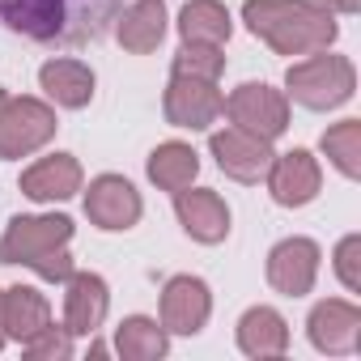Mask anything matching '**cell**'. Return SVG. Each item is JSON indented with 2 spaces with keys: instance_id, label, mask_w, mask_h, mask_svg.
<instances>
[{
  "instance_id": "7a4b0ae2",
  "label": "cell",
  "mask_w": 361,
  "mask_h": 361,
  "mask_svg": "<svg viewBox=\"0 0 361 361\" xmlns=\"http://www.w3.org/2000/svg\"><path fill=\"white\" fill-rule=\"evenodd\" d=\"M73 217L64 213H35L13 217L0 234V264H22L43 281H68L73 276Z\"/></svg>"
},
{
  "instance_id": "f1b7e54d",
  "label": "cell",
  "mask_w": 361,
  "mask_h": 361,
  "mask_svg": "<svg viewBox=\"0 0 361 361\" xmlns=\"http://www.w3.org/2000/svg\"><path fill=\"white\" fill-rule=\"evenodd\" d=\"M0 298H5V289H0ZM0 348H5V310H0Z\"/></svg>"
},
{
  "instance_id": "484cf974",
  "label": "cell",
  "mask_w": 361,
  "mask_h": 361,
  "mask_svg": "<svg viewBox=\"0 0 361 361\" xmlns=\"http://www.w3.org/2000/svg\"><path fill=\"white\" fill-rule=\"evenodd\" d=\"M73 331L64 327V323H47L39 336H30L22 348H26V357H35V361H68L73 357Z\"/></svg>"
},
{
  "instance_id": "4fadbf2b",
  "label": "cell",
  "mask_w": 361,
  "mask_h": 361,
  "mask_svg": "<svg viewBox=\"0 0 361 361\" xmlns=\"http://www.w3.org/2000/svg\"><path fill=\"white\" fill-rule=\"evenodd\" d=\"M174 213H178V226L183 234L200 247H217L230 238V204L209 192V188H183L174 192Z\"/></svg>"
},
{
  "instance_id": "2e32d148",
  "label": "cell",
  "mask_w": 361,
  "mask_h": 361,
  "mask_svg": "<svg viewBox=\"0 0 361 361\" xmlns=\"http://www.w3.org/2000/svg\"><path fill=\"white\" fill-rule=\"evenodd\" d=\"M94 68L85 60H73V56H60V60H47L39 68V90L47 94L51 106L60 111H81L94 102Z\"/></svg>"
},
{
  "instance_id": "cb8c5ba5",
  "label": "cell",
  "mask_w": 361,
  "mask_h": 361,
  "mask_svg": "<svg viewBox=\"0 0 361 361\" xmlns=\"http://www.w3.org/2000/svg\"><path fill=\"white\" fill-rule=\"evenodd\" d=\"M323 157L344 174V178H361V119H340L319 136Z\"/></svg>"
},
{
  "instance_id": "83f0119b",
  "label": "cell",
  "mask_w": 361,
  "mask_h": 361,
  "mask_svg": "<svg viewBox=\"0 0 361 361\" xmlns=\"http://www.w3.org/2000/svg\"><path fill=\"white\" fill-rule=\"evenodd\" d=\"M323 5H327L331 13H344V18H353V13H361V0H323Z\"/></svg>"
},
{
  "instance_id": "f546056e",
  "label": "cell",
  "mask_w": 361,
  "mask_h": 361,
  "mask_svg": "<svg viewBox=\"0 0 361 361\" xmlns=\"http://www.w3.org/2000/svg\"><path fill=\"white\" fill-rule=\"evenodd\" d=\"M5 98H9V94H5V90H0V106H5Z\"/></svg>"
},
{
  "instance_id": "52a82bcc",
  "label": "cell",
  "mask_w": 361,
  "mask_h": 361,
  "mask_svg": "<svg viewBox=\"0 0 361 361\" xmlns=\"http://www.w3.org/2000/svg\"><path fill=\"white\" fill-rule=\"evenodd\" d=\"M264 183H268V196L281 209H306L323 192V166L310 149H289V153L272 157Z\"/></svg>"
},
{
  "instance_id": "5b68a950",
  "label": "cell",
  "mask_w": 361,
  "mask_h": 361,
  "mask_svg": "<svg viewBox=\"0 0 361 361\" xmlns=\"http://www.w3.org/2000/svg\"><path fill=\"white\" fill-rule=\"evenodd\" d=\"M226 111V94L217 90V81L204 77H188V73H170L166 94H161V115L170 128L183 132H209Z\"/></svg>"
},
{
  "instance_id": "44dd1931",
  "label": "cell",
  "mask_w": 361,
  "mask_h": 361,
  "mask_svg": "<svg viewBox=\"0 0 361 361\" xmlns=\"http://www.w3.org/2000/svg\"><path fill=\"white\" fill-rule=\"evenodd\" d=\"M0 18L18 35L47 43L64 30V0H0Z\"/></svg>"
},
{
  "instance_id": "4316f807",
  "label": "cell",
  "mask_w": 361,
  "mask_h": 361,
  "mask_svg": "<svg viewBox=\"0 0 361 361\" xmlns=\"http://www.w3.org/2000/svg\"><path fill=\"white\" fill-rule=\"evenodd\" d=\"M331 268L348 293H361V234H344L331 251Z\"/></svg>"
},
{
  "instance_id": "9c48e42d",
  "label": "cell",
  "mask_w": 361,
  "mask_h": 361,
  "mask_svg": "<svg viewBox=\"0 0 361 361\" xmlns=\"http://www.w3.org/2000/svg\"><path fill=\"white\" fill-rule=\"evenodd\" d=\"M209 149H213V157H217V166L234 178V183H264V174H268V166H272V140H264V136H255V132H247V128H221V132H213L209 136Z\"/></svg>"
},
{
  "instance_id": "d6986e66",
  "label": "cell",
  "mask_w": 361,
  "mask_h": 361,
  "mask_svg": "<svg viewBox=\"0 0 361 361\" xmlns=\"http://www.w3.org/2000/svg\"><path fill=\"white\" fill-rule=\"evenodd\" d=\"M115 39L132 56H149L166 39V0H132V9L119 18Z\"/></svg>"
},
{
  "instance_id": "8fae6325",
  "label": "cell",
  "mask_w": 361,
  "mask_h": 361,
  "mask_svg": "<svg viewBox=\"0 0 361 361\" xmlns=\"http://www.w3.org/2000/svg\"><path fill=\"white\" fill-rule=\"evenodd\" d=\"M319 259H323V251L314 238H302V234L281 238L268 251V285L285 298H306L319 281Z\"/></svg>"
},
{
  "instance_id": "6da1fadb",
  "label": "cell",
  "mask_w": 361,
  "mask_h": 361,
  "mask_svg": "<svg viewBox=\"0 0 361 361\" xmlns=\"http://www.w3.org/2000/svg\"><path fill=\"white\" fill-rule=\"evenodd\" d=\"M243 22L276 56L327 51L336 43V35H340L336 13L323 5V0H247Z\"/></svg>"
},
{
  "instance_id": "7402d4cb",
  "label": "cell",
  "mask_w": 361,
  "mask_h": 361,
  "mask_svg": "<svg viewBox=\"0 0 361 361\" xmlns=\"http://www.w3.org/2000/svg\"><path fill=\"white\" fill-rule=\"evenodd\" d=\"M178 35H183V43L226 47L230 35H234V18L221 0H188L183 13H178Z\"/></svg>"
},
{
  "instance_id": "277c9868",
  "label": "cell",
  "mask_w": 361,
  "mask_h": 361,
  "mask_svg": "<svg viewBox=\"0 0 361 361\" xmlns=\"http://www.w3.org/2000/svg\"><path fill=\"white\" fill-rule=\"evenodd\" d=\"M56 106L43 98H5L0 106V161H22L39 149H47L56 140Z\"/></svg>"
},
{
  "instance_id": "9a60e30c",
  "label": "cell",
  "mask_w": 361,
  "mask_h": 361,
  "mask_svg": "<svg viewBox=\"0 0 361 361\" xmlns=\"http://www.w3.org/2000/svg\"><path fill=\"white\" fill-rule=\"evenodd\" d=\"M111 310V289L98 272H77L64 281V327L73 336H94L106 323Z\"/></svg>"
},
{
  "instance_id": "5bb4252c",
  "label": "cell",
  "mask_w": 361,
  "mask_h": 361,
  "mask_svg": "<svg viewBox=\"0 0 361 361\" xmlns=\"http://www.w3.org/2000/svg\"><path fill=\"white\" fill-rule=\"evenodd\" d=\"M81 183H85V170L73 153H47L22 170V196L35 204H64L81 192Z\"/></svg>"
},
{
  "instance_id": "603a6c76",
  "label": "cell",
  "mask_w": 361,
  "mask_h": 361,
  "mask_svg": "<svg viewBox=\"0 0 361 361\" xmlns=\"http://www.w3.org/2000/svg\"><path fill=\"white\" fill-rule=\"evenodd\" d=\"M166 348H170V331L149 314H128L115 327V353L123 361H161Z\"/></svg>"
},
{
  "instance_id": "8992f818",
  "label": "cell",
  "mask_w": 361,
  "mask_h": 361,
  "mask_svg": "<svg viewBox=\"0 0 361 361\" xmlns=\"http://www.w3.org/2000/svg\"><path fill=\"white\" fill-rule=\"evenodd\" d=\"M234 128H247L264 140H276L289 132V98L285 90H272L268 81H243L230 98H226V111Z\"/></svg>"
},
{
  "instance_id": "ba28073f",
  "label": "cell",
  "mask_w": 361,
  "mask_h": 361,
  "mask_svg": "<svg viewBox=\"0 0 361 361\" xmlns=\"http://www.w3.org/2000/svg\"><path fill=\"white\" fill-rule=\"evenodd\" d=\"M140 213H145L140 192L128 183L123 174L90 178V188H85V217H90V226H98L106 234H119V230H132L140 221Z\"/></svg>"
},
{
  "instance_id": "e0dca14e",
  "label": "cell",
  "mask_w": 361,
  "mask_h": 361,
  "mask_svg": "<svg viewBox=\"0 0 361 361\" xmlns=\"http://www.w3.org/2000/svg\"><path fill=\"white\" fill-rule=\"evenodd\" d=\"M234 336H238V348L247 357H255V361L285 357V348H289V323H285V314L276 306H251L238 319Z\"/></svg>"
},
{
  "instance_id": "30bf717a",
  "label": "cell",
  "mask_w": 361,
  "mask_h": 361,
  "mask_svg": "<svg viewBox=\"0 0 361 361\" xmlns=\"http://www.w3.org/2000/svg\"><path fill=\"white\" fill-rule=\"evenodd\" d=\"M209 314H213V289L200 276L183 272L161 285V327L170 336H200Z\"/></svg>"
},
{
  "instance_id": "d4e9b609",
  "label": "cell",
  "mask_w": 361,
  "mask_h": 361,
  "mask_svg": "<svg viewBox=\"0 0 361 361\" xmlns=\"http://www.w3.org/2000/svg\"><path fill=\"white\" fill-rule=\"evenodd\" d=\"M174 73L217 81V77L226 73V56H221V47H213V43H183V47L174 51Z\"/></svg>"
},
{
  "instance_id": "ffe728a7",
  "label": "cell",
  "mask_w": 361,
  "mask_h": 361,
  "mask_svg": "<svg viewBox=\"0 0 361 361\" xmlns=\"http://www.w3.org/2000/svg\"><path fill=\"white\" fill-rule=\"evenodd\" d=\"M0 310H5V340H18V344H26L51 323V306L35 285H9L5 298H0Z\"/></svg>"
},
{
  "instance_id": "ac0fdd59",
  "label": "cell",
  "mask_w": 361,
  "mask_h": 361,
  "mask_svg": "<svg viewBox=\"0 0 361 361\" xmlns=\"http://www.w3.org/2000/svg\"><path fill=\"white\" fill-rule=\"evenodd\" d=\"M145 174H149V183L161 188V192H183L196 183V174H200V153L183 140H161L149 161H145Z\"/></svg>"
},
{
  "instance_id": "7c38bea8",
  "label": "cell",
  "mask_w": 361,
  "mask_h": 361,
  "mask_svg": "<svg viewBox=\"0 0 361 361\" xmlns=\"http://www.w3.org/2000/svg\"><path fill=\"white\" fill-rule=\"evenodd\" d=\"M306 336L319 353L327 357H348L361 348V306L348 298H327L310 310Z\"/></svg>"
},
{
  "instance_id": "3957f363",
  "label": "cell",
  "mask_w": 361,
  "mask_h": 361,
  "mask_svg": "<svg viewBox=\"0 0 361 361\" xmlns=\"http://www.w3.org/2000/svg\"><path fill=\"white\" fill-rule=\"evenodd\" d=\"M357 94V68L348 56L310 51L289 64L285 73V98H293L306 111H336Z\"/></svg>"
}]
</instances>
